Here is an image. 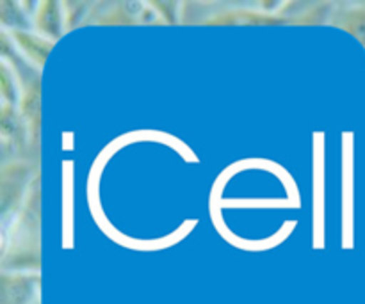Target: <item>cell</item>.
I'll return each mask as SVG.
<instances>
[{"instance_id":"obj_8","label":"cell","mask_w":365,"mask_h":304,"mask_svg":"<svg viewBox=\"0 0 365 304\" xmlns=\"http://www.w3.org/2000/svg\"><path fill=\"white\" fill-rule=\"evenodd\" d=\"M0 23L2 31H31L34 27V18L25 11L24 2L14 0H0Z\"/></svg>"},{"instance_id":"obj_5","label":"cell","mask_w":365,"mask_h":304,"mask_svg":"<svg viewBox=\"0 0 365 304\" xmlns=\"http://www.w3.org/2000/svg\"><path fill=\"white\" fill-rule=\"evenodd\" d=\"M11 39H13L14 46L20 50L21 56L36 68V70L41 71L45 66L46 59H48L50 50L53 48L56 43L50 41V39L43 38L38 32L31 31H13L9 32Z\"/></svg>"},{"instance_id":"obj_10","label":"cell","mask_w":365,"mask_h":304,"mask_svg":"<svg viewBox=\"0 0 365 304\" xmlns=\"http://www.w3.org/2000/svg\"><path fill=\"white\" fill-rule=\"evenodd\" d=\"M0 93H2V103H7V105H20L21 93H24V88H21L20 80H18L16 73L11 70V66L2 61V66H0Z\"/></svg>"},{"instance_id":"obj_7","label":"cell","mask_w":365,"mask_h":304,"mask_svg":"<svg viewBox=\"0 0 365 304\" xmlns=\"http://www.w3.org/2000/svg\"><path fill=\"white\" fill-rule=\"evenodd\" d=\"M18 109L27 123L31 139L38 142L39 130H41V78L25 85Z\"/></svg>"},{"instance_id":"obj_13","label":"cell","mask_w":365,"mask_h":304,"mask_svg":"<svg viewBox=\"0 0 365 304\" xmlns=\"http://www.w3.org/2000/svg\"><path fill=\"white\" fill-rule=\"evenodd\" d=\"M150 6L159 13V16L163 18L164 23L177 25L180 23V14H182V2H171V0H157V2H150Z\"/></svg>"},{"instance_id":"obj_1","label":"cell","mask_w":365,"mask_h":304,"mask_svg":"<svg viewBox=\"0 0 365 304\" xmlns=\"http://www.w3.org/2000/svg\"><path fill=\"white\" fill-rule=\"evenodd\" d=\"M39 178L32 164L11 160L4 164L0 173V212H2V235H6L20 216L29 191Z\"/></svg>"},{"instance_id":"obj_9","label":"cell","mask_w":365,"mask_h":304,"mask_svg":"<svg viewBox=\"0 0 365 304\" xmlns=\"http://www.w3.org/2000/svg\"><path fill=\"white\" fill-rule=\"evenodd\" d=\"M146 2H116L114 9L100 20L103 25H139Z\"/></svg>"},{"instance_id":"obj_12","label":"cell","mask_w":365,"mask_h":304,"mask_svg":"<svg viewBox=\"0 0 365 304\" xmlns=\"http://www.w3.org/2000/svg\"><path fill=\"white\" fill-rule=\"evenodd\" d=\"M64 6V14H66V31L77 27L82 20L86 18V14L89 13L95 4L93 2H63Z\"/></svg>"},{"instance_id":"obj_4","label":"cell","mask_w":365,"mask_h":304,"mask_svg":"<svg viewBox=\"0 0 365 304\" xmlns=\"http://www.w3.org/2000/svg\"><path fill=\"white\" fill-rule=\"evenodd\" d=\"M34 28L43 38L53 43L59 41L66 32V14H64L63 2L57 0L38 2V9L34 13Z\"/></svg>"},{"instance_id":"obj_6","label":"cell","mask_w":365,"mask_h":304,"mask_svg":"<svg viewBox=\"0 0 365 304\" xmlns=\"http://www.w3.org/2000/svg\"><path fill=\"white\" fill-rule=\"evenodd\" d=\"M292 23L289 18L280 14H269L253 9H230L223 11L217 16L209 18L205 25H284Z\"/></svg>"},{"instance_id":"obj_11","label":"cell","mask_w":365,"mask_h":304,"mask_svg":"<svg viewBox=\"0 0 365 304\" xmlns=\"http://www.w3.org/2000/svg\"><path fill=\"white\" fill-rule=\"evenodd\" d=\"M341 25L365 46V4L359 6L356 9L348 11Z\"/></svg>"},{"instance_id":"obj_2","label":"cell","mask_w":365,"mask_h":304,"mask_svg":"<svg viewBox=\"0 0 365 304\" xmlns=\"http://www.w3.org/2000/svg\"><path fill=\"white\" fill-rule=\"evenodd\" d=\"M39 294V273H2L0 276V304H38Z\"/></svg>"},{"instance_id":"obj_3","label":"cell","mask_w":365,"mask_h":304,"mask_svg":"<svg viewBox=\"0 0 365 304\" xmlns=\"http://www.w3.org/2000/svg\"><path fill=\"white\" fill-rule=\"evenodd\" d=\"M0 134H2V148L9 155H20L29 145L31 132L21 116L20 109L14 105L2 103V120H0Z\"/></svg>"}]
</instances>
